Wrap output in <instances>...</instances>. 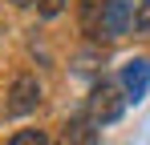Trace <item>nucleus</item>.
Segmentation results:
<instances>
[{"label":"nucleus","mask_w":150,"mask_h":145,"mask_svg":"<svg viewBox=\"0 0 150 145\" xmlns=\"http://www.w3.org/2000/svg\"><path fill=\"white\" fill-rule=\"evenodd\" d=\"M98 121L89 117V109L85 113H77L69 125H65V145H98Z\"/></svg>","instance_id":"nucleus-5"},{"label":"nucleus","mask_w":150,"mask_h":145,"mask_svg":"<svg viewBox=\"0 0 150 145\" xmlns=\"http://www.w3.org/2000/svg\"><path fill=\"white\" fill-rule=\"evenodd\" d=\"M134 12H138V0H110L105 4V16H101V36H122L134 28Z\"/></svg>","instance_id":"nucleus-3"},{"label":"nucleus","mask_w":150,"mask_h":145,"mask_svg":"<svg viewBox=\"0 0 150 145\" xmlns=\"http://www.w3.org/2000/svg\"><path fill=\"white\" fill-rule=\"evenodd\" d=\"M126 105H130V97H126L122 81H101V85H93L85 109H89V117L98 121V125H114L126 113Z\"/></svg>","instance_id":"nucleus-1"},{"label":"nucleus","mask_w":150,"mask_h":145,"mask_svg":"<svg viewBox=\"0 0 150 145\" xmlns=\"http://www.w3.org/2000/svg\"><path fill=\"white\" fill-rule=\"evenodd\" d=\"M122 89H126L130 101H142V97H146V89H150V61L146 56L130 61V65L122 69Z\"/></svg>","instance_id":"nucleus-4"},{"label":"nucleus","mask_w":150,"mask_h":145,"mask_svg":"<svg viewBox=\"0 0 150 145\" xmlns=\"http://www.w3.org/2000/svg\"><path fill=\"white\" fill-rule=\"evenodd\" d=\"M134 32L150 36V0H138V12H134Z\"/></svg>","instance_id":"nucleus-8"},{"label":"nucleus","mask_w":150,"mask_h":145,"mask_svg":"<svg viewBox=\"0 0 150 145\" xmlns=\"http://www.w3.org/2000/svg\"><path fill=\"white\" fill-rule=\"evenodd\" d=\"M12 4H33V0H12Z\"/></svg>","instance_id":"nucleus-10"},{"label":"nucleus","mask_w":150,"mask_h":145,"mask_svg":"<svg viewBox=\"0 0 150 145\" xmlns=\"http://www.w3.org/2000/svg\"><path fill=\"white\" fill-rule=\"evenodd\" d=\"M37 105H41V81L28 77V72L12 77V89H8V113H12V117H25V113H33Z\"/></svg>","instance_id":"nucleus-2"},{"label":"nucleus","mask_w":150,"mask_h":145,"mask_svg":"<svg viewBox=\"0 0 150 145\" xmlns=\"http://www.w3.org/2000/svg\"><path fill=\"white\" fill-rule=\"evenodd\" d=\"M105 4H110V0H81V4H77V20H81V32H85V36H101Z\"/></svg>","instance_id":"nucleus-6"},{"label":"nucleus","mask_w":150,"mask_h":145,"mask_svg":"<svg viewBox=\"0 0 150 145\" xmlns=\"http://www.w3.org/2000/svg\"><path fill=\"white\" fill-rule=\"evenodd\" d=\"M65 4H69V0H37V12H41L45 20H53V16L65 12Z\"/></svg>","instance_id":"nucleus-9"},{"label":"nucleus","mask_w":150,"mask_h":145,"mask_svg":"<svg viewBox=\"0 0 150 145\" xmlns=\"http://www.w3.org/2000/svg\"><path fill=\"white\" fill-rule=\"evenodd\" d=\"M8 145H53L41 129H21L16 137H8Z\"/></svg>","instance_id":"nucleus-7"}]
</instances>
